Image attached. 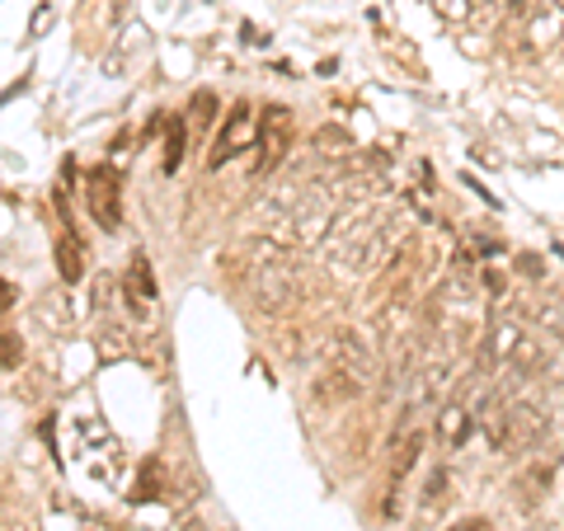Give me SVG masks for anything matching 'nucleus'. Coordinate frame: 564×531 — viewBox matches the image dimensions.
<instances>
[{"label":"nucleus","mask_w":564,"mask_h":531,"mask_svg":"<svg viewBox=\"0 0 564 531\" xmlns=\"http://www.w3.org/2000/svg\"><path fill=\"white\" fill-rule=\"evenodd\" d=\"M419 452H423V433H410V437H400V442H395V462H391V485H400L404 475H410V466L419 462Z\"/></svg>","instance_id":"ddd939ff"},{"label":"nucleus","mask_w":564,"mask_h":531,"mask_svg":"<svg viewBox=\"0 0 564 531\" xmlns=\"http://www.w3.org/2000/svg\"><path fill=\"white\" fill-rule=\"evenodd\" d=\"M85 203H90V217L104 226V231H118L122 226V188H118V174L113 170H90L85 180Z\"/></svg>","instance_id":"39448f33"},{"label":"nucleus","mask_w":564,"mask_h":531,"mask_svg":"<svg viewBox=\"0 0 564 531\" xmlns=\"http://www.w3.org/2000/svg\"><path fill=\"white\" fill-rule=\"evenodd\" d=\"M250 132H254V109L250 104H236L231 113H226V128H221V137H217V147H212V170H221L231 155L240 151V141H250Z\"/></svg>","instance_id":"6e6552de"},{"label":"nucleus","mask_w":564,"mask_h":531,"mask_svg":"<svg viewBox=\"0 0 564 531\" xmlns=\"http://www.w3.org/2000/svg\"><path fill=\"white\" fill-rule=\"evenodd\" d=\"M184 531H207V527H203L198 518H188V522H184Z\"/></svg>","instance_id":"412c9836"},{"label":"nucleus","mask_w":564,"mask_h":531,"mask_svg":"<svg viewBox=\"0 0 564 531\" xmlns=\"http://www.w3.org/2000/svg\"><path fill=\"white\" fill-rule=\"evenodd\" d=\"M122 301H128V311H137L141 321H147V315L155 311V278H151L147 254H132L128 282H122Z\"/></svg>","instance_id":"1a4fd4ad"},{"label":"nucleus","mask_w":564,"mask_h":531,"mask_svg":"<svg viewBox=\"0 0 564 531\" xmlns=\"http://www.w3.org/2000/svg\"><path fill=\"white\" fill-rule=\"evenodd\" d=\"M288 132H292V113L288 109H263L259 118V174H269L282 155H288Z\"/></svg>","instance_id":"0eeeda50"},{"label":"nucleus","mask_w":564,"mask_h":531,"mask_svg":"<svg viewBox=\"0 0 564 531\" xmlns=\"http://www.w3.org/2000/svg\"><path fill=\"white\" fill-rule=\"evenodd\" d=\"M555 39H564V6L560 0H513L503 14V43L518 57H536Z\"/></svg>","instance_id":"7ed1b4c3"},{"label":"nucleus","mask_w":564,"mask_h":531,"mask_svg":"<svg viewBox=\"0 0 564 531\" xmlns=\"http://www.w3.org/2000/svg\"><path fill=\"white\" fill-rule=\"evenodd\" d=\"M250 254H254V263H250V278H245V288H250L254 306L263 315H288V311L302 306V301H311L315 273L306 269L302 259H292L278 240H254Z\"/></svg>","instance_id":"f257e3e1"},{"label":"nucleus","mask_w":564,"mask_h":531,"mask_svg":"<svg viewBox=\"0 0 564 531\" xmlns=\"http://www.w3.org/2000/svg\"><path fill=\"white\" fill-rule=\"evenodd\" d=\"M551 475H555V462H532V466H527L518 480H513V499H518V508L532 512V508L545 499V489H551Z\"/></svg>","instance_id":"9d476101"},{"label":"nucleus","mask_w":564,"mask_h":531,"mask_svg":"<svg viewBox=\"0 0 564 531\" xmlns=\"http://www.w3.org/2000/svg\"><path fill=\"white\" fill-rule=\"evenodd\" d=\"M447 503V470L437 466L429 480H423V508H443Z\"/></svg>","instance_id":"dca6fc26"},{"label":"nucleus","mask_w":564,"mask_h":531,"mask_svg":"<svg viewBox=\"0 0 564 531\" xmlns=\"http://www.w3.org/2000/svg\"><path fill=\"white\" fill-rule=\"evenodd\" d=\"M193 122H198V128L217 122V95H193Z\"/></svg>","instance_id":"f3484780"},{"label":"nucleus","mask_w":564,"mask_h":531,"mask_svg":"<svg viewBox=\"0 0 564 531\" xmlns=\"http://www.w3.org/2000/svg\"><path fill=\"white\" fill-rule=\"evenodd\" d=\"M395 245V217H386V212H358L348 226L334 231V263L358 278V273H372L386 263Z\"/></svg>","instance_id":"f03ea898"},{"label":"nucleus","mask_w":564,"mask_h":531,"mask_svg":"<svg viewBox=\"0 0 564 531\" xmlns=\"http://www.w3.org/2000/svg\"><path fill=\"white\" fill-rule=\"evenodd\" d=\"M180 161H184V118H174L165 132V174L180 170Z\"/></svg>","instance_id":"4468645a"},{"label":"nucleus","mask_w":564,"mask_h":531,"mask_svg":"<svg viewBox=\"0 0 564 531\" xmlns=\"http://www.w3.org/2000/svg\"><path fill=\"white\" fill-rule=\"evenodd\" d=\"M545 433V410L536 400H527V395H513L508 400V423H503V447L508 456H522L527 447H536Z\"/></svg>","instance_id":"20e7f679"},{"label":"nucleus","mask_w":564,"mask_h":531,"mask_svg":"<svg viewBox=\"0 0 564 531\" xmlns=\"http://www.w3.org/2000/svg\"><path fill=\"white\" fill-rule=\"evenodd\" d=\"M20 362H24V344L14 329H6V371H20Z\"/></svg>","instance_id":"a211bd4d"},{"label":"nucleus","mask_w":564,"mask_h":531,"mask_svg":"<svg viewBox=\"0 0 564 531\" xmlns=\"http://www.w3.org/2000/svg\"><path fill=\"white\" fill-rule=\"evenodd\" d=\"M113 301V278H95V306L104 311Z\"/></svg>","instance_id":"6ab92c4d"},{"label":"nucleus","mask_w":564,"mask_h":531,"mask_svg":"<svg viewBox=\"0 0 564 531\" xmlns=\"http://www.w3.org/2000/svg\"><path fill=\"white\" fill-rule=\"evenodd\" d=\"M325 362L339 367V371H348V377H358V381H367V377H372V367H377V362H372V348H367L352 329H339V334H334V339L325 344Z\"/></svg>","instance_id":"423d86ee"},{"label":"nucleus","mask_w":564,"mask_h":531,"mask_svg":"<svg viewBox=\"0 0 564 531\" xmlns=\"http://www.w3.org/2000/svg\"><path fill=\"white\" fill-rule=\"evenodd\" d=\"M57 269H62L66 282H80L85 278V250H80L76 231H62V240H57Z\"/></svg>","instance_id":"f8f14e48"},{"label":"nucleus","mask_w":564,"mask_h":531,"mask_svg":"<svg viewBox=\"0 0 564 531\" xmlns=\"http://www.w3.org/2000/svg\"><path fill=\"white\" fill-rule=\"evenodd\" d=\"M470 423H475V410H466V400H452L443 414H437V437H443V447H462L466 433H470Z\"/></svg>","instance_id":"9b49d317"},{"label":"nucleus","mask_w":564,"mask_h":531,"mask_svg":"<svg viewBox=\"0 0 564 531\" xmlns=\"http://www.w3.org/2000/svg\"><path fill=\"white\" fill-rule=\"evenodd\" d=\"M447 531H489V522H485V518H470V522H456V527H447Z\"/></svg>","instance_id":"aec40b11"},{"label":"nucleus","mask_w":564,"mask_h":531,"mask_svg":"<svg viewBox=\"0 0 564 531\" xmlns=\"http://www.w3.org/2000/svg\"><path fill=\"white\" fill-rule=\"evenodd\" d=\"M122 339H128V334H122V329H113V325L104 329V334H99V358H104V362L128 358V348H132V344H122Z\"/></svg>","instance_id":"2eb2a0df"}]
</instances>
